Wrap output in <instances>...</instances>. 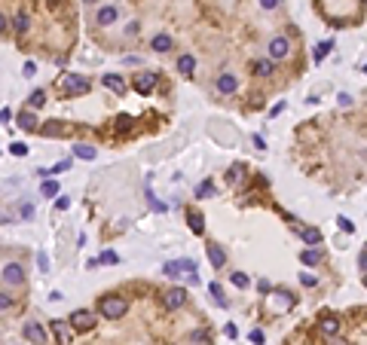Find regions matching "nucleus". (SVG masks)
Instances as JSON below:
<instances>
[{"instance_id": "obj_1", "label": "nucleus", "mask_w": 367, "mask_h": 345, "mask_svg": "<svg viewBox=\"0 0 367 345\" xmlns=\"http://www.w3.org/2000/svg\"><path fill=\"white\" fill-rule=\"evenodd\" d=\"M126 312H129V303H126L123 297H104V300L98 303V315L107 318V321H119Z\"/></svg>"}, {"instance_id": "obj_2", "label": "nucleus", "mask_w": 367, "mask_h": 345, "mask_svg": "<svg viewBox=\"0 0 367 345\" xmlns=\"http://www.w3.org/2000/svg\"><path fill=\"white\" fill-rule=\"evenodd\" d=\"M58 89H61L64 95H83V92H89V79L80 76V73H64V76L58 79Z\"/></svg>"}, {"instance_id": "obj_3", "label": "nucleus", "mask_w": 367, "mask_h": 345, "mask_svg": "<svg viewBox=\"0 0 367 345\" xmlns=\"http://www.w3.org/2000/svg\"><path fill=\"white\" fill-rule=\"evenodd\" d=\"M291 55V40L288 37H273L270 40V61H282Z\"/></svg>"}, {"instance_id": "obj_4", "label": "nucleus", "mask_w": 367, "mask_h": 345, "mask_svg": "<svg viewBox=\"0 0 367 345\" xmlns=\"http://www.w3.org/2000/svg\"><path fill=\"white\" fill-rule=\"evenodd\" d=\"M214 86H217V92H221V95H233V92L239 89V76H236V73H230V70H224V73L214 79Z\"/></svg>"}, {"instance_id": "obj_5", "label": "nucleus", "mask_w": 367, "mask_h": 345, "mask_svg": "<svg viewBox=\"0 0 367 345\" xmlns=\"http://www.w3.org/2000/svg\"><path fill=\"white\" fill-rule=\"evenodd\" d=\"M25 339H28V342H34V345H46V342H49L46 330H43L37 321H28V324H25Z\"/></svg>"}, {"instance_id": "obj_6", "label": "nucleus", "mask_w": 367, "mask_h": 345, "mask_svg": "<svg viewBox=\"0 0 367 345\" xmlns=\"http://www.w3.org/2000/svg\"><path fill=\"white\" fill-rule=\"evenodd\" d=\"M156 79H159V76L150 73V70H147V73H138V76H135V92H138V95H150L153 86H156Z\"/></svg>"}, {"instance_id": "obj_7", "label": "nucleus", "mask_w": 367, "mask_h": 345, "mask_svg": "<svg viewBox=\"0 0 367 345\" xmlns=\"http://www.w3.org/2000/svg\"><path fill=\"white\" fill-rule=\"evenodd\" d=\"M162 303H165V309L175 312V309H181V306L187 303V290H184V287H172V290L162 297Z\"/></svg>"}, {"instance_id": "obj_8", "label": "nucleus", "mask_w": 367, "mask_h": 345, "mask_svg": "<svg viewBox=\"0 0 367 345\" xmlns=\"http://www.w3.org/2000/svg\"><path fill=\"white\" fill-rule=\"evenodd\" d=\"M70 324H74V330H89V327L95 324V315H92L89 309H77V312L70 315Z\"/></svg>"}, {"instance_id": "obj_9", "label": "nucleus", "mask_w": 367, "mask_h": 345, "mask_svg": "<svg viewBox=\"0 0 367 345\" xmlns=\"http://www.w3.org/2000/svg\"><path fill=\"white\" fill-rule=\"evenodd\" d=\"M15 122H18V128H25V131H37V128H40V122H37V116H34L31 110H21V113L15 116Z\"/></svg>"}, {"instance_id": "obj_10", "label": "nucleus", "mask_w": 367, "mask_h": 345, "mask_svg": "<svg viewBox=\"0 0 367 345\" xmlns=\"http://www.w3.org/2000/svg\"><path fill=\"white\" fill-rule=\"evenodd\" d=\"M3 281H6V284H21V281H25L21 266H18V263H9V266L3 269Z\"/></svg>"}, {"instance_id": "obj_11", "label": "nucleus", "mask_w": 367, "mask_h": 345, "mask_svg": "<svg viewBox=\"0 0 367 345\" xmlns=\"http://www.w3.org/2000/svg\"><path fill=\"white\" fill-rule=\"evenodd\" d=\"M187 220H190V229H193L196 235H202V232H205V217H202V211L190 208V211H187Z\"/></svg>"}, {"instance_id": "obj_12", "label": "nucleus", "mask_w": 367, "mask_h": 345, "mask_svg": "<svg viewBox=\"0 0 367 345\" xmlns=\"http://www.w3.org/2000/svg\"><path fill=\"white\" fill-rule=\"evenodd\" d=\"M101 83H104V89H110L113 95H126V83H123V79H119L116 73H107V76H104Z\"/></svg>"}, {"instance_id": "obj_13", "label": "nucleus", "mask_w": 367, "mask_h": 345, "mask_svg": "<svg viewBox=\"0 0 367 345\" xmlns=\"http://www.w3.org/2000/svg\"><path fill=\"white\" fill-rule=\"evenodd\" d=\"M95 18H98V24H101V28H107V24H113V21H116V6H101Z\"/></svg>"}, {"instance_id": "obj_14", "label": "nucleus", "mask_w": 367, "mask_h": 345, "mask_svg": "<svg viewBox=\"0 0 367 345\" xmlns=\"http://www.w3.org/2000/svg\"><path fill=\"white\" fill-rule=\"evenodd\" d=\"M273 70H276V61H270V58H257L254 61V73L257 76H273Z\"/></svg>"}, {"instance_id": "obj_15", "label": "nucleus", "mask_w": 367, "mask_h": 345, "mask_svg": "<svg viewBox=\"0 0 367 345\" xmlns=\"http://www.w3.org/2000/svg\"><path fill=\"white\" fill-rule=\"evenodd\" d=\"M208 260H211V266H214V269H221V266L227 263V254H224V248H217V245H208Z\"/></svg>"}, {"instance_id": "obj_16", "label": "nucleus", "mask_w": 367, "mask_h": 345, "mask_svg": "<svg viewBox=\"0 0 367 345\" xmlns=\"http://www.w3.org/2000/svg\"><path fill=\"white\" fill-rule=\"evenodd\" d=\"M74 156L89 162V159H95V156H98V150H95L92 144H77V147H74Z\"/></svg>"}, {"instance_id": "obj_17", "label": "nucleus", "mask_w": 367, "mask_h": 345, "mask_svg": "<svg viewBox=\"0 0 367 345\" xmlns=\"http://www.w3.org/2000/svg\"><path fill=\"white\" fill-rule=\"evenodd\" d=\"M319 330H322L325 336H337V333H340V321H337V318H322Z\"/></svg>"}, {"instance_id": "obj_18", "label": "nucleus", "mask_w": 367, "mask_h": 345, "mask_svg": "<svg viewBox=\"0 0 367 345\" xmlns=\"http://www.w3.org/2000/svg\"><path fill=\"white\" fill-rule=\"evenodd\" d=\"M178 70H181L184 76H190V73L196 70V58H193V55H181V58H178Z\"/></svg>"}, {"instance_id": "obj_19", "label": "nucleus", "mask_w": 367, "mask_h": 345, "mask_svg": "<svg viewBox=\"0 0 367 345\" xmlns=\"http://www.w3.org/2000/svg\"><path fill=\"white\" fill-rule=\"evenodd\" d=\"M40 131H43L46 138H61V135H64V125H61V122H43Z\"/></svg>"}, {"instance_id": "obj_20", "label": "nucleus", "mask_w": 367, "mask_h": 345, "mask_svg": "<svg viewBox=\"0 0 367 345\" xmlns=\"http://www.w3.org/2000/svg\"><path fill=\"white\" fill-rule=\"evenodd\" d=\"M322 251H315V248H309V251H303L300 254V260H303V266H315V263H322Z\"/></svg>"}, {"instance_id": "obj_21", "label": "nucleus", "mask_w": 367, "mask_h": 345, "mask_svg": "<svg viewBox=\"0 0 367 345\" xmlns=\"http://www.w3.org/2000/svg\"><path fill=\"white\" fill-rule=\"evenodd\" d=\"M153 49H156V52H168V49H172V37H168V34H156V37H153Z\"/></svg>"}, {"instance_id": "obj_22", "label": "nucleus", "mask_w": 367, "mask_h": 345, "mask_svg": "<svg viewBox=\"0 0 367 345\" xmlns=\"http://www.w3.org/2000/svg\"><path fill=\"white\" fill-rule=\"evenodd\" d=\"M291 306H294V294L279 290V294H276V309H291Z\"/></svg>"}, {"instance_id": "obj_23", "label": "nucleus", "mask_w": 367, "mask_h": 345, "mask_svg": "<svg viewBox=\"0 0 367 345\" xmlns=\"http://www.w3.org/2000/svg\"><path fill=\"white\" fill-rule=\"evenodd\" d=\"M43 104H46V92H43V89H34L31 98H28V107H43Z\"/></svg>"}, {"instance_id": "obj_24", "label": "nucleus", "mask_w": 367, "mask_h": 345, "mask_svg": "<svg viewBox=\"0 0 367 345\" xmlns=\"http://www.w3.org/2000/svg\"><path fill=\"white\" fill-rule=\"evenodd\" d=\"M12 24H15V31H18V34H25V31H28V12H15Z\"/></svg>"}, {"instance_id": "obj_25", "label": "nucleus", "mask_w": 367, "mask_h": 345, "mask_svg": "<svg viewBox=\"0 0 367 345\" xmlns=\"http://www.w3.org/2000/svg\"><path fill=\"white\" fill-rule=\"evenodd\" d=\"M132 125H135V119H132L129 113H119V116H116V128H119V131H129Z\"/></svg>"}, {"instance_id": "obj_26", "label": "nucleus", "mask_w": 367, "mask_h": 345, "mask_svg": "<svg viewBox=\"0 0 367 345\" xmlns=\"http://www.w3.org/2000/svg\"><path fill=\"white\" fill-rule=\"evenodd\" d=\"M242 171H245V165H242V162H239V165H233V168L227 171V180H230V183H239V180H242Z\"/></svg>"}, {"instance_id": "obj_27", "label": "nucleus", "mask_w": 367, "mask_h": 345, "mask_svg": "<svg viewBox=\"0 0 367 345\" xmlns=\"http://www.w3.org/2000/svg\"><path fill=\"white\" fill-rule=\"evenodd\" d=\"M300 235H303V242H309V245H319V242H322V232H319V229H300Z\"/></svg>"}, {"instance_id": "obj_28", "label": "nucleus", "mask_w": 367, "mask_h": 345, "mask_svg": "<svg viewBox=\"0 0 367 345\" xmlns=\"http://www.w3.org/2000/svg\"><path fill=\"white\" fill-rule=\"evenodd\" d=\"M211 193H214V183H211V180H202V183H199V190H196V196H199V199H205V196H211Z\"/></svg>"}, {"instance_id": "obj_29", "label": "nucleus", "mask_w": 367, "mask_h": 345, "mask_svg": "<svg viewBox=\"0 0 367 345\" xmlns=\"http://www.w3.org/2000/svg\"><path fill=\"white\" fill-rule=\"evenodd\" d=\"M162 272H165V275H172V278H178V275H181V263H178V260H172V263H165V266H162Z\"/></svg>"}, {"instance_id": "obj_30", "label": "nucleus", "mask_w": 367, "mask_h": 345, "mask_svg": "<svg viewBox=\"0 0 367 345\" xmlns=\"http://www.w3.org/2000/svg\"><path fill=\"white\" fill-rule=\"evenodd\" d=\"M208 290H211V297H214V300H217L221 306H227V300H224V290H221V284H214V281H211V284H208Z\"/></svg>"}, {"instance_id": "obj_31", "label": "nucleus", "mask_w": 367, "mask_h": 345, "mask_svg": "<svg viewBox=\"0 0 367 345\" xmlns=\"http://www.w3.org/2000/svg\"><path fill=\"white\" fill-rule=\"evenodd\" d=\"M67 168H70V159H64V162H58V165L46 168V174H61V171H67Z\"/></svg>"}, {"instance_id": "obj_32", "label": "nucleus", "mask_w": 367, "mask_h": 345, "mask_svg": "<svg viewBox=\"0 0 367 345\" xmlns=\"http://www.w3.org/2000/svg\"><path fill=\"white\" fill-rule=\"evenodd\" d=\"M331 49H334V43H322V46L315 49V61H322V58H325V55H328Z\"/></svg>"}, {"instance_id": "obj_33", "label": "nucleus", "mask_w": 367, "mask_h": 345, "mask_svg": "<svg viewBox=\"0 0 367 345\" xmlns=\"http://www.w3.org/2000/svg\"><path fill=\"white\" fill-rule=\"evenodd\" d=\"M43 196H58V183H55V180H46V183H43Z\"/></svg>"}, {"instance_id": "obj_34", "label": "nucleus", "mask_w": 367, "mask_h": 345, "mask_svg": "<svg viewBox=\"0 0 367 345\" xmlns=\"http://www.w3.org/2000/svg\"><path fill=\"white\" fill-rule=\"evenodd\" d=\"M337 223H340V229H343V232H355V223H352L349 217H337Z\"/></svg>"}, {"instance_id": "obj_35", "label": "nucleus", "mask_w": 367, "mask_h": 345, "mask_svg": "<svg viewBox=\"0 0 367 345\" xmlns=\"http://www.w3.org/2000/svg\"><path fill=\"white\" fill-rule=\"evenodd\" d=\"M233 284H236V287H248L251 281H248V275H242V272H233Z\"/></svg>"}, {"instance_id": "obj_36", "label": "nucleus", "mask_w": 367, "mask_h": 345, "mask_svg": "<svg viewBox=\"0 0 367 345\" xmlns=\"http://www.w3.org/2000/svg\"><path fill=\"white\" fill-rule=\"evenodd\" d=\"M52 333H55L58 339H64V336H67V327H64L61 321H52Z\"/></svg>"}, {"instance_id": "obj_37", "label": "nucleus", "mask_w": 367, "mask_h": 345, "mask_svg": "<svg viewBox=\"0 0 367 345\" xmlns=\"http://www.w3.org/2000/svg\"><path fill=\"white\" fill-rule=\"evenodd\" d=\"M9 309H12V297L0 290V312H9Z\"/></svg>"}, {"instance_id": "obj_38", "label": "nucleus", "mask_w": 367, "mask_h": 345, "mask_svg": "<svg viewBox=\"0 0 367 345\" xmlns=\"http://www.w3.org/2000/svg\"><path fill=\"white\" fill-rule=\"evenodd\" d=\"M9 150H12V156H18V159H21V156H28V147H25V144H18V141H15Z\"/></svg>"}, {"instance_id": "obj_39", "label": "nucleus", "mask_w": 367, "mask_h": 345, "mask_svg": "<svg viewBox=\"0 0 367 345\" xmlns=\"http://www.w3.org/2000/svg\"><path fill=\"white\" fill-rule=\"evenodd\" d=\"M116 260H119V257H116L113 251H104V254L98 257V263H116Z\"/></svg>"}, {"instance_id": "obj_40", "label": "nucleus", "mask_w": 367, "mask_h": 345, "mask_svg": "<svg viewBox=\"0 0 367 345\" xmlns=\"http://www.w3.org/2000/svg\"><path fill=\"white\" fill-rule=\"evenodd\" d=\"M248 339H251L254 345H263V330H251V333H248Z\"/></svg>"}, {"instance_id": "obj_41", "label": "nucleus", "mask_w": 367, "mask_h": 345, "mask_svg": "<svg viewBox=\"0 0 367 345\" xmlns=\"http://www.w3.org/2000/svg\"><path fill=\"white\" fill-rule=\"evenodd\" d=\"M67 205H70L67 196H58V199H55V208H58V211H67Z\"/></svg>"}, {"instance_id": "obj_42", "label": "nucleus", "mask_w": 367, "mask_h": 345, "mask_svg": "<svg viewBox=\"0 0 367 345\" xmlns=\"http://www.w3.org/2000/svg\"><path fill=\"white\" fill-rule=\"evenodd\" d=\"M37 73V64L34 61H25V76H34Z\"/></svg>"}, {"instance_id": "obj_43", "label": "nucleus", "mask_w": 367, "mask_h": 345, "mask_svg": "<svg viewBox=\"0 0 367 345\" xmlns=\"http://www.w3.org/2000/svg\"><path fill=\"white\" fill-rule=\"evenodd\" d=\"M300 281H303L306 287H312V284H315V275H306V272H303V275H300Z\"/></svg>"}, {"instance_id": "obj_44", "label": "nucleus", "mask_w": 367, "mask_h": 345, "mask_svg": "<svg viewBox=\"0 0 367 345\" xmlns=\"http://www.w3.org/2000/svg\"><path fill=\"white\" fill-rule=\"evenodd\" d=\"M224 333H227V336H233V339L239 336V330H236V324H227V327H224Z\"/></svg>"}, {"instance_id": "obj_45", "label": "nucleus", "mask_w": 367, "mask_h": 345, "mask_svg": "<svg viewBox=\"0 0 367 345\" xmlns=\"http://www.w3.org/2000/svg\"><path fill=\"white\" fill-rule=\"evenodd\" d=\"M132 34H138V21H132V24H126V37H132Z\"/></svg>"}, {"instance_id": "obj_46", "label": "nucleus", "mask_w": 367, "mask_h": 345, "mask_svg": "<svg viewBox=\"0 0 367 345\" xmlns=\"http://www.w3.org/2000/svg\"><path fill=\"white\" fill-rule=\"evenodd\" d=\"M37 260H40V269H43V272H46V269H49V257H46V254H40V257H37Z\"/></svg>"}, {"instance_id": "obj_47", "label": "nucleus", "mask_w": 367, "mask_h": 345, "mask_svg": "<svg viewBox=\"0 0 367 345\" xmlns=\"http://www.w3.org/2000/svg\"><path fill=\"white\" fill-rule=\"evenodd\" d=\"M260 6H263V9H276V6H279V0H260Z\"/></svg>"}, {"instance_id": "obj_48", "label": "nucleus", "mask_w": 367, "mask_h": 345, "mask_svg": "<svg viewBox=\"0 0 367 345\" xmlns=\"http://www.w3.org/2000/svg\"><path fill=\"white\" fill-rule=\"evenodd\" d=\"M364 266H367V254H364V251H361V254H358V269L364 272Z\"/></svg>"}, {"instance_id": "obj_49", "label": "nucleus", "mask_w": 367, "mask_h": 345, "mask_svg": "<svg viewBox=\"0 0 367 345\" xmlns=\"http://www.w3.org/2000/svg\"><path fill=\"white\" fill-rule=\"evenodd\" d=\"M9 116H12L9 110H0V122H9Z\"/></svg>"}, {"instance_id": "obj_50", "label": "nucleus", "mask_w": 367, "mask_h": 345, "mask_svg": "<svg viewBox=\"0 0 367 345\" xmlns=\"http://www.w3.org/2000/svg\"><path fill=\"white\" fill-rule=\"evenodd\" d=\"M6 31V18H3V12H0V34Z\"/></svg>"}, {"instance_id": "obj_51", "label": "nucleus", "mask_w": 367, "mask_h": 345, "mask_svg": "<svg viewBox=\"0 0 367 345\" xmlns=\"http://www.w3.org/2000/svg\"><path fill=\"white\" fill-rule=\"evenodd\" d=\"M331 345H349V342H346V339H334Z\"/></svg>"}, {"instance_id": "obj_52", "label": "nucleus", "mask_w": 367, "mask_h": 345, "mask_svg": "<svg viewBox=\"0 0 367 345\" xmlns=\"http://www.w3.org/2000/svg\"><path fill=\"white\" fill-rule=\"evenodd\" d=\"M86 3H95V0H86Z\"/></svg>"}]
</instances>
